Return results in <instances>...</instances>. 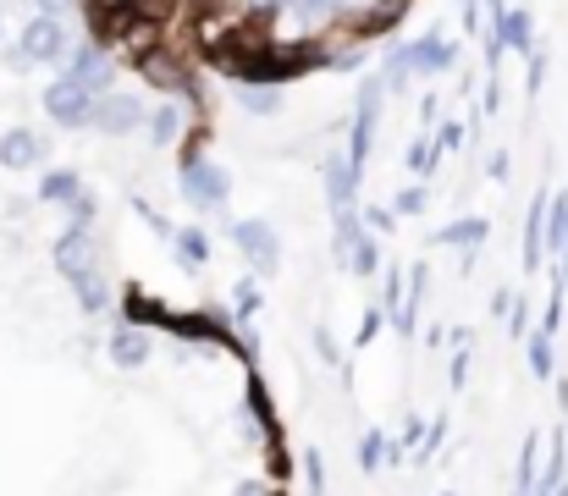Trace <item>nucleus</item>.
<instances>
[{
	"instance_id": "f257e3e1",
	"label": "nucleus",
	"mask_w": 568,
	"mask_h": 496,
	"mask_svg": "<svg viewBox=\"0 0 568 496\" xmlns=\"http://www.w3.org/2000/svg\"><path fill=\"white\" fill-rule=\"evenodd\" d=\"M458 61V44L442 39V33H414L403 44L386 50V67H381V89L386 94H408L414 78H447Z\"/></svg>"
},
{
	"instance_id": "f03ea898",
	"label": "nucleus",
	"mask_w": 568,
	"mask_h": 496,
	"mask_svg": "<svg viewBox=\"0 0 568 496\" xmlns=\"http://www.w3.org/2000/svg\"><path fill=\"white\" fill-rule=\"evenodd\" d=\"M204 128L193 133V144L183 150V161H178V188H183V199L199 204L204 215H226V199H232V176H226V165H215L204 155Z\"/></svg>"
},
{
	"instance_id": "7ed1b4c3",
	"label": "nucleus",
	"mask_w": 568,
	"mask_h": 496,
	"mask_svg": "<svg viewBox=\"0 0 568 496\" xmlns=\"http://www.w3.org/2000/svg\"><path fill=\"white\" fill-rule=\"evenodd\" d=\"M232 243H237V254H243V265H248L254 282H265V276L282 271V237H276L271 221H260V215L232 221Z\"/></svg>"
},
{
	"instance_id": "20e7f679",
	"label": "nucleus",
	"mask_w": 568,
	"mask_h": 496,
	"mask_svg": "<svg viewBox=\"0 0 568 496\" xmlns=\"http://www.w3.org/2000/svg\"><path fill=\"white\" fill-rule=\"evenodd\" d=\"M61 78H67V83H78L89 100L116 94V67H111V50H105V44H94V39H78V44H72V61L61 67Z\"/></svg>"
},
{
	"instance_id": "39448f33",
	"label": "nucleus",
	"mask_w": 568,
	"mask_h": 496,
	"mask_svg": "<svg viewBox=\"0 0 568 496\" xmlns=\"http://www.w3.org/2000/svg\"><path fill=\"white\" fill-rule=\"evenodd\" d=\"M17 44H22V55H28L33 67H67L78 39H72V28H67L61 17H39V11H33Z\"/></svg>"
},
{
	"instance_id": "423d86ee",
	"label": "nucleus",
	"mask_w": 568,
	"mask_h": 496,
	"mask_svg": "<svg viewBox=\"0 0 568 496\" xmlns=\"http://www.w3.org/2000/svg\"><path fill=\"white\" fill-rule=\"evenodd\" d=\"M508 50H514V55H525V61L536 55V11L508 6V11L491 22V39H486V67L497 72V61H503Z\"/></svg>"
},
{
	"instance_id": "0eeeda50",
	"label": "nucleus",
	"mask_w": 568,
	"mask_h": 496,
	"mask_svg": "<svg viewBox=\"0 0 568 496\" xmlns=\"http://www.w3.org/2000/svg\"><path fill=\"white\" fill-rule=\"evenodd\" d=\"M381 100H386V89H381V78H365L359 83V105H354V128H348V161L365 171L371 161V144H376V128H381Z\"/></svg>"
},
{
	"instance_id": "6e6552de",
	"label": "nucleus",
	"mask_w": 568,
	"mask_h": 496,
	"mask_svg": "<svg viewBox=\"0 0 568 496\" xmlns=\"http://www.w3.org/2000/svg\"><path fill=\"white\" fill-rule=\"evenodd\" d=\"M39 105H44V117H50L55 128H67V133H83L89 117H94V100H89L78 83H67V78H50L44 94H39Z\"/></svg>"
},
{
	"instance_id": "1a4fd4ad",
	"label": "nucleus",
	"mask_w": 568,
	"mask_h": 496,
	"mask_svg": "<svg viewBox=\"0 0 568 496\" xmlns=\"http://www.w3.org/2000/svg\"><path fill=\"white\" fill-rule=\"evenodd\" d=\"M89 128H94L100 139H128V133L150 128V111H144V100H139V94H105V100H94Z\"/></svg>"
},
{
	"instance_id": "9d476101",
	"label": "nucleus",
	"mask_w": 568,
	"mask_h": 496,
	"mask_svg": "<svg viewBox=\"0 0 568 496\" xmlns=\"http://www.w3.org/2000/svg\"><path fill=\"white\" fill-rule=\"evenodd\" d=\"M50 265H55L67 282H78V276L100 271V243H94V226H67V232L50 243Z\"/></svg>"
},
{
	"instance_id": "9b49d317",
	"label": "nucleus",
	"mask_w": 568,
	"mask_h": 496,
	"mask_svg": "<svg viewBox=\"0 0 568 496\" xmlns=\"http://www.w3.org/2000/svg\"><path fill=\"white\" fill-rule=\"evenodd\" d=\"M139 72H144V83L161 89L166 100H193V94H199V78L189 72V61L172 55V50H150V55L139 61Z\"/></svg>"
},
{
	"instance_id": "f8f14e48",
	"label": "nucleus",
	"mask_w": 568,
	"mask_h": 496,
	"mask_svg": "<svg viewBox=\"0 0 568 496\" xmlns=\"http://www.w3.org/2000/svg\"><path fill=\"white\" fill-rule=\"evenodd\" d=\"M321 182H326V204H332V215H354V210H359V182H365V171L348 161V155L321 161Z\"/></svg>"
},
{
	"instance_id": "ddd939ff",
	"label": "nucleus",
	"mask_w": 568,
	"mask_h": 496,
	"mask_svg": "<svg viewBox=\"0 0 568 496\" xmlns=\"http://www.w3.org/2000/svg\"><path fill=\"white\" fill-rule=\"evenodd\" d=\"M0 165H6V171H33V165L50 171L44 133H33V128H6V133H0Z\"/></svg>"
},
{
	"instance_id": "4468645a",
	"label": "nucleus",
	"mask_w": 568,
	"mask_h": 496,
	"mask_svg": "<svg viewBox=\"0 0 568 496\" xmlns=\"http://www.w3.org/2000/svg\"><path fill=\"white\" fill-rule=\"evenodd\" d=\"M547 204H552V193H536L530 210H525V249H519V265H525L530 276L547 265Z\"/></svg>"
},
{
	"instance_id": "2eb2a0df",
	"label": "nucleus",
	"mask_w": 568,
	"mask_h": 496,
	"mask_svg": "<svg viewBox=\"0 0 568 496\" xmlns=\"http://www.w3.org/2000/svg\"><path fill=\"white\" fill-rule=\"evenodd\" d=\"M105 353H111V364L116 370H144L150 364V353H155V336L139 326H116L111 331V342H105Z\"/></svg>"
},
{
	"instance_id": "dca6fc26",
	"label": "nucleus",
	"mask_w": 568,
	"mask_h": 496,
	"mask_svg": "<svg viewBox=\"0 0 568 496\" xmlns=\"http://www.w3.org/2000/svg\"><path fill=\"white\" fill-rule=\"evenodd\" d=\"M403 11H408V0H371V6L354 17V44H371V39H381L386 28H397Z\"/></svg>"
},
{
	"instance_id": "f3484780",
	"label": "nucleus",
	"mask_w": 568,
	"mask_h": 496,
	"mask_svg": "<svg viewBox=\"0 0 568 496\" xmlns=\"http://www.w3.org/2000/svg\"><path fill=\"white\" fill-rule=\"evenodd\" d=\"M183 128H189V111H183V100H161L155 111H150V144L155 150H166V144H178L183 139Z\"/></svg>"
},
{
	"instance_id": "a211bd4d",
	"label": "nucleus",
	"mask_w": 568,
	"mask_h": 496,
	"mask_svg": "<svg viewBox=\"0 0 568 496\" xmlns=\"http://www.w3.org/2000/svg\"><path fill=\"white\" fill-rule=\"evenodd\" d=\"M89 182L72 171V165H50L44 176H39V204H61V210H72V199L83 193Z\"/></svg>"
},
{
	"instance_id": "6ab92c4d",
	"label": "nucleus",
	"mask_w": 568,
	"mask_h": 496,
	"mask_svg": "<svg viewBox=\"0 0 568 496\" xmlns=\"http://www.w3.org/2000/svg\"><path fill=\"white\" fill-rule=\"evenodd\" d=\"M486 237H491V221H486V215H458V221H447V226L436 232V249H469V254H475Z\"/></svg>"
},
{
	"instance_id": "aec40b11",
	"label": "nucleus",
	"mask_w": 568,
	"mask_h": 496,
	"mask_svg": "<svg viewBox=\"0 0 568 496\" xmlns=\"http://www.w3.org/2000/svg\"><path fill=\"white\" fill-rule=\"evenodd\" d=\"M72 293H78V310H83V315H111V310H116V293H111V282H105L100 271L78 276Z\"/></svg>"
},
{
	"instance_id": "412c9836",
	"label": "nucleus",
	"mask_w": 568,
	"mask_h": 496,
	"mask_svg": "<svg viewBox=\"0 0 568 496\" xmlns=\"http://www.w3.org/2000/svg\"><path fill=\"white\" fill-rule=\"evenodd\" d=\"M172 254H178L183 271H204V265H210V232H204V226H178Z\"/></svg>"
},
{
	"instance_id": "4be33fe9",
	"label": "nucleus",
	"mask_w": 568,
	"mask_h": 496,
	"mask_svg": "<svg viewBox=\"0 0 568 496\" xmlns=\"http://www.w3.org/2000/svg\"><path fill=\"white\" fill-rule=\"evenodd\" d=\"M232 100H237V111H248V117H276V111H282V89H265V83H237Z\"/></svg>"
},
{
	"instance_id": "5701e85b",
	"label": "nucleus",
	"mask_w": 568,
	"mask_h": 496,
	"mask_svg": "<svg viewBox=\"0 0 568 496\" xmlns=\"http://www.w3.org/2000/svg\"><path fill=\"white\" fill-rule=\"evenodd\" d=\"M552 336H558V331H547V326H536L530 336H525V353H530V370H536V381H552V375H558Z\"/></svg>"
},
{
	"instance_id": "b1692460",
	"label": "nucleus",
	"mask_w": 568,
	"mask_h": 496,
	"mask_svg": "<svg viewBox=\"0 0 568 496\" xmlns=\"http://www.w3.org/2000/svg\"><path fill=\"white\" fill-rule=\"evenodd\" d=\"M386 453H392L386 431H365V442H359V475H381L386 469Z\"/></svg>"
},
{
	"instance_id": "393cba45",
	"label": "nucleus",
	"mask_w": 568,
	"mask_h": 496,
	"mask_svg": "<svg viewBox=\"0 0 568 496\" xmlns=\"http://www.w3.org/2000/svg\"><path fill=\"white\" fill-rule=\"evenodd\" d=\"M348 271H354L359 282H371L376 271H386V265H381V243H376V232H371V226H365V237H359V249H354V265H348Z\"/></svg>"
},
{
	"instance_id": "a878e982",
	"label": "nucleus",
	"mask_w": 568,
	"mask_h": 496,
	"mask_svg": "<svg viewBox=\"0 0 568 496\" xmlns=\"http://www.w3.org/2000/svg\"><path fill=\"white\" fill-rule=\"evenodd\" d=\"M260 304H265L260 282H254V276H243V282L232 287V315H237V321H248V315H260Z\"/></svg>"
},
{
	"instance_id": "bb28decb",
	"label": "nucleus",
	"mask_w": 568,
	"mask_h": 496,
	"mask_svg": "<svg viewBox=\"0 0 568 496\" xmlns=\"http://www.w3.org/2000/svg\"><path fill=\"white\" fill-rule=\"evenodd\" d=\"M381 282H386V287H381V310H386V321H397V315H403V265H386Z\"/></svg>"
},
{
	"instance_id": "cd10ccee",
	"label": "nucleus",
	"mask_w": 568,
	"mask_h": 496,
	"mask_svg": "<svg viewBox=\"0 0 568 496\" xmlns=\"http://www.w3.org/2000/svg\"><path fill=\"white\" fill-rule=\"evenodd\" d=\"M436 161H442V150H436V139H414V144H408V171H414V176H430V171H436Z\"/></svg>"
},
{
	"instance_id": "c85d7f7f",
	"label": "nucleus",
	"mask_w": 568,
	"mask_h": 496,
	"mask_svg": "<svg viewBox=\"0 0 568 496\" xmlns=\"http://www.w3.org/2000/svg\"><path fill=\"white\" fill-rule=\"evenodd\" d=\"M425 204H430V193H425V182H414V188H403V193L392 199V210H397V221H403V215H419Z\"/></svg>"
},
{
	"instance_id": "c756f323",
	"label": "nucleus",
	"mask_w": 568,
	"mask_h": 496,
	"mask_svg": "<svg viewBox=\"0 0 568 496\" xmlns=\"http://www.w3.org/2000/svg\"><path fill=\"white\" fill-rule=\"evenodd\" d=\"M359 221L381 237V232H392V226H397V210H392V204H359Z\"/></svg>"
},
{
	"instance_id": "7c9ffc66",
	"label": "nucleus",
	"mask_w": 568,
	"mask_h": 496,
	"mask_svg": "<svg viewBox=\"0 0 568 496\" xmlns=\"http://www.w3.org/2000/svg\"><path fill=\"white\" fill-rule=\"evenodd\" d=\"M67 215H72L67 226H94V215H100V199H94V193L83 188V193L72 199V210H67Z\"/></svg>"
},
{
	"instance_id": "2f4dec72",
	"label": "nucleus",
	"mask_w": 568,
	"mask_h": 496,
	"mask_svg": "<svg viewBox=\"0 0 568 496\" xmlns=\"http://www.w3.org/2000/svg\"><path fill=\"white\" fill-rule=\"evenodd\" d=\"M133 215H144V226H150V232H161V237H178V226H172V221H166V215H161L150 199H133Z\"/></svg>"
},
{
	"instance_id": "473e14b6",
	"label": "nucleus",
	"mask_w": 568,
	"mask_h": 496,
	"mask_svg": "<svg viewBox=\"0 0 568 496\" xmlns=\"http://www.w3.org/2000/svg\"><path fill=\"white\" fill-rule=\"evenodd\" d=\"M298 11H304L310 22H326V17H343L348 0H298Z\"/></svg>"
},
{
	"instance_id": "72a5a7b5",
	"label": "nucleus",
	"mask_w": 568,
	"mask_h": 496,
	"mask_svg": "<svg viewBox=\"0 0 568 496\" xmlns=\"http://www.w3.org/2000/svg\"><path fill=\"white\" fill-rule=\"evenodd\" d=\"M304 475H310V492L315 496L326 492V458H321V453H310V458H304Z\"/></svg>"
},
{
	"instance_id": "f704fd0d",
	"label": "nucleus",
	"mask_w": 568,
	"mask_h": 496,
	"mask_svg": "<svg viewBox=\"0 0 568 496\" xmlns=\"http://www.w3.org/2000/svg\"><path fill=\"white\" fill-rule=\"evenodd\" d=\"M541 83H547V50H536V55H530V78H525V89H530V94H541Z\"/></svg>"
},
{
	"instance_id": "c9c22d12",
	"label": "nucleus",
	"mask_w": 568,
	"mask_h": 496,
	"mask_svg": "<svg viewBox=\"0 0 568 496\" xmlns=\"http://www.w3.org/2000/svg\"><path fill=\"white\" fill-rule=\"evenodd\" d=\"M397 447L408 453V447H425V419H403V436H397Z\"/></svg>"
},
{
	"instance_id": "e433bc0d",
	"label": "nucleus",
	"mask_w": 568,
	"mask_h": 496,
	"mask_svg": "<svg viewBox=\"0 0 568 496\" xmlns=\"http://www.w3.org/2000/svg\"><path fill=\"white\" fill-rule=\"evenodd\" d=\"M458 144H464V128H458V122L436 128V150H442V155H447V150H458Z\"/></svg>"
},
{
	"instance_id": "4c0bfd02",
	"label": "nucleus",
	"mask_w": 568,
	"mask_h": 496,
	"mask_svg": "<svg viewBox=\"0 0 568 496\" xmlns=\"http://www.w3.org/2000/svg\"><path fill=\"white\" fill-rule=\"evenodd\" d=\"M72 6H83V0H33V11H39V17H61V22H67V11H72Z\"/></svg>"
},
{
	"instance_id": "58836bf2",
	"label": "nucleus",
	"mask_w": 568,
	"mask_h": 496,
	"mask_svg": "<svg viewBox=\"0 0 568 496\" xmlns=\"http://www.w3.org/2000/svg\"><path fill=\"white\" fill-rule=\"evenodd\" d=\"M381 321H386V310H381V304H371V310H365V326H359V347H365V342L381 331Z\"/></svg>"
},
{
	"instance_id": "ea45409f",
	"label": "nucleus",
	"mask_w": 568,
	"mask_h": 496,
	"mask_svg": "<svg viewBox=\"0 0 568 496\" xmlns=\"http://www.w3.org/2000/svg\"><path fill=\"white\" fill-rule=\"evenodd\" d=\"M0 55H6V67H11V72H22V67H33V61L22 55V44H0Z\"/></svg>"
},
{
	"instance_id": "a19ab883",
	"label": "nucleus",
	"mask_w": 568,
	"mask_h": 496,
	"mask_svg": "<svg viewBox=\"0 0 568 496\" xmlns=\"http://www.w3.org/2000/svg\"><path fill=\"white\" fill-rule=\"evenodd\" d=\"M287 0H248V17H276Z\"/></svg>"
},
{
	"instance_id": "79ce46f5",
	"label": "nucleus",
	"mask_w": 568,
	"mask_h": 496,
	"mask_svg": "<svg viewBox=\"0 0 568 496\" xmlns=\"http://www.w3.org/2000/svg\"><path fill=\"white\" fill-rule=\"evenodd\" d=\"M458 11H464V28L480 33V0H469V6H458Z\"/></svg>"
},
{
	"instance_id": "37998d69",
	"label": "nucleus",
	"mask_w": 568,
	"mask_h": 496,
	"mask_svg": "<svg viewBox=\"0 0 568 496\" xmlns=\"http://www.w3.org/2000/svg\"><path fill=\"white\" fill-rule=\"evenodd\" d=\"M315 347H321V358H326V364H337V347H332V331H315Z\"/></svg>"
},
{
	"instance_id": "c03bdc74",
	"label": "nucleus",
	"mask_w": 568,
	"mask_h": 496,
	"mask_svg": "<svg viewBox=\"0 0 568 496\" xmlns=\"http://www.w3.org/2000/svg\"><path fill=\"white\" fill-rule=\"evenodd\" d=\"M464 375H469V353H458V358H453V386H464Z\"/></svg>"
},
{
	"instance_id": "a18cd8bd",
	"label": "nucleus",
	"mask_w": 568,
	"mask_h": 496,
	"mask_svg": "<svg viewBox=\"0 0 568 496\" xmlns=\"http://www.w3.org/2000/svg\"><path fill=\"white\" fill-rule=\"evenodd\" d=\"M508 171H514V165H508V155H491V176H497V182H508Z\"/></svg>"
},
{
	"instance_id": "49530a36",
	"label": "nucleus",
	"mask_w": 568,
	"mask_h": 496,
	"mask_svg": "<svg viewBox=\"0 0 568 496\" xmlns=\"http://www.w3.org/2000/svg\"><path fill=\"white\" fill-rule=\"evenodd\" d=\"M0 44H6V6H0Z\"/></svg>"
},
{
	"instance_id": "de8ad7c7",
	"label": "nucleus",
	"mask_w": 568,
	"mask_h": 496,
	"mask_svg": "<svg viewBox=\"0 0 568 496\" xmlns=\"http://www.w3.org/2000/svg\"><path fill=\"white\" fill-rule=\"evenodd\" d=\"M536 496H558V492H541V486H536Z\"/></svg>"
},
{
	"instance_id": "09e8293b",
	"label": "nucleus",
	"mask_w": 568,
	"mask_h": 496,
	"mask_svg": "<svg viewBox=\"0 0 568 496\" xmlns=\"http://www.w3.org/2000/svg\"><path fill=\"white\" fill-rule=\"evenodd\" d=\"M453 6H469V0H453Z\"/></svg>"
},
{
	"instance_id": "8fccbe9b",
	"label": "nucleus",
	"mask_w": 568,
	"mask_h": 496,
	"mask_svg": "<svg viewBox=\"0 0 568 496\" xmlns=\"http://www.w3.org/2000/svg\"><path fill=\"white\" fill-rule=\"evenodd\" d=\"M558 496H568V486H564V492H558Z\"/></svg>"
},
{
	"instance_id": "3c124183",
	"label": "nucleus",
	"mask_w": 568,
	"mask_h": 496,
	"mask_svg": "<svg viewBox=\"0 0 568 496\" xmlns=\"http://www.w3.org/2000/svg\"><path fill=\"white\" fill-rule=\"evenodd\" d=\"M447 496H453V492H447Z\"/></svg>"
}]
</instances>
